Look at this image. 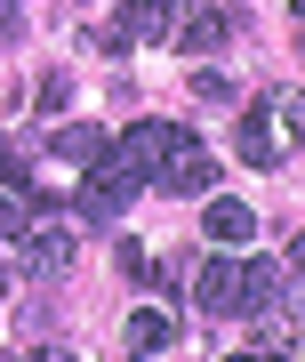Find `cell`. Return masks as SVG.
I'll list each match as a JSON object with an SVG mask.
<instances>
[{
  "label": "cell",
  "instance_id": "obj_8",
  "mask_svg": "<svg viewBox=\"0 0 305 362\" xmlns=\"http://www.w3.org/2000/svg\"><path fill=\"white\" fill-rule=\"evenodd\" d=\"M249 233H257V209H249V202H209V242L241 250Z\"/></svg>",
  "mask_w": 305,
  "mask_h": 362
},
{
  "label": "cell",
  "instance_id": "obj_2",
  "mask_svg": "<svg viewBox=\"0 0 305 362\" xmlns=\"http://www.w3.org/2000/svg\"><path fill=\"white\" fill-rule=\"evenodd\" d=\"M145 185H161L169 202H185V194H209V185H217V153H209V145H201V137H193L185 121H177V137L161 145V161H152V177H145Z\"/></svg>",
  "mask_w": 305,
  "mask_h": 362
},
{
  "label": "cell",
  "instance_id": "obj_6",
  "mask_svg": "<svg viewBox=\"0 0 305 362\" xmlns=\"http://www.w3.org/2000/svg\"><path fill=\"white\" fill-rule=\"evenodd\" d=\"M241 161L249 169H281V129H273V97H257L241 113Z\"/></svg>",
  "mask_w": 305,
  "mask_h": 362
},
{
  "label": "cell",
  "instance_id": "obj_15",
  "mask_svg": "<svg viewBox=\"0 0 305 362\" xmlns=\"http://www.w3.org/2000/svg\"><path fill=\"white\" fill-rule=\"evenodd\" d=\"M25 33V16H16V0H0V40H16Z\"/></svg>",
  "mask_w": 305,
  "mask_h": 362
},
{
  "label": "cell",
  "instance_id": "obj_13",
  "mask_svg": "<svg viewBox=\"0 0 305 362\" xmlns=\"http://www.w3.org/2000/svg\"><path fill=\"white\" fill-rule=\"evenodd\" d=\"M0 185H16V194H25V153H16L8 137H0Z\"/></svg>",
  "mask_w": 305,
  "mask_h": 362
},
{
  "label": "cell",
  "instance_id": "obj_11",
  "mask_svg": "<svg viewBox=\"0 0 305 362\" xmlns=\"http://www.w3.org/2000/svg\"><path fill=\"white\" fill-rule=\"evenodd\" d=\"M25 226H32V194L0 185V233H25Z\"/></svg>",
  "mask_w": 305,
  "mask_h": 362
},
{
  "label": "cell",
  "instance_id": "obj_10",
  "mask_svg": "<svg viewBox=\"0 0 305 362\" xmlns=\"http://www.w3.org/2000/svg\"><path fill=\"white\" fill-rule=\"evenodd\" d=\"M104 145H113V137H104L97 121H64V129L49 137V153H64V161H97Z\"/></svg>",
  "mask_w": 305,
  "mask_h": 362
},
{
  "label": "cell",
  "instance_id": "obj_16",
  "mask_svg": "<svg viewBox=\"0 0 305 362\" xmlns=\"http://www.w3.org/2000/svg\"><path fill=\"white\" fill-rule=\"evenodd\" d=\"M225 362H281V354H225Z\"/></svg>",
  "mask_w": 305,
  "mask_h": 362
},
{
  "label": "cell",
  "instance_id": "obj_7",
  "mask_svg": "<svg viewBox=\"0 0 305 362\" xmlns=\"http://www.w3.org/2000/svg\"><path fill=\"white\" fill-rule=\"evenodd\" d=\"M169 40H177L185 57L225 49V40H233V8H193V16H177V33H169Z\"/></svg>",
  "mask_w": 305,
  "mask_h": 362
},
{
  "label": "cell",
  "instance_id": "obj_9",
  "mask_svg": "<svg viewBox=\"0 0 305 362\" xmlns=\"http://www.w3.org/2000/svg\"><path fill=\"white\" fill-rule=\"evenodd\" d=\"M169 338H177V322H169L161 306H137V314H128V354H161Z\"/></svg>",
  "mask_w": 305,
  "mask_h": 362
},
{
  "label": "cell",
  "instance_id": "obj_5",
  "mask_svg": "<svg viewBox=\"0 0 305 362\" xmlns=\"http://www.w3.org/2000/svg\"><path fill=\"white\" fill-rule=\"evenodd\" d=\"M193 298H201V314H241V258H209L201 266V282H193Z\"/></svg>",
  "mask_w": 305,
  "mask_h": 362
},
{
  "label": "cell",
  "instance_id": "obj_1",
  "mask_svg": "<svg viewBox=\"0 0 305 362\" xmlns=\"http://www.w3.org/2000/svg\"><path fill=\"white\" fill-rule=\"evenodd\" d=\"M80 169H89V177H80V218H89V226L121 218V209L145 194V169L128 161L121 145H104V153H97V161H80Z\"/></svg>",
  "mask_w": 305,
  "mask_h": 362
},
{
  "label": "cell",
  "instance_id": "obj_4",
  "mask_svg": "<svg viewBox=\"0 0 305 362\" xmlns=\"http://www.w3.org/2000/svg\"><path fill=\"white\" fill-rule=\"evenodd\" d=\"M169 33H177V16H169L161 8V0H128V8L113 16V25H104V49H152V40H169Z\"/></svg>",
  "mask_w": 305,
  "mask_h": 362
},
{
  "label": "cell",
  "instance_id": "obj_14",
  "mask_svg": "<svg viewBox=\"0 0 305 362\" xmlns=\"http://www.w3.org/2000/svg\"><path fill=\"white\" fill-rule=\"evenodd\" d=\"M64 97H73V81H64V73L40 81V113H64Z\"/></svg>",
  "mask_w": 305,
  "mask_h": 362
},
{
  "label": "cell",
  "instance_id": "obj_17",
  "mask_svg": "<svg viewBox=\"0 0 305 362\" xmlns=\"http://www.w3.org/2000/svg\"><path fill=\"white\" fill-rule=\"evenodd\" d=\"M137 362H145V354H137Z\"/></svg>",
  "mask_w": 305,
  "mask_h": 362
},
{
  "label": "cell",
  "instance_id": "obj_3",
  "mask_svg": "<svg viewBox=\"0 0 305 362\" xmlns=\"http://www.w3.org/2000/svg\"><path fill=\"white\" fill-rule=\"evenodd\" d=\"M73 258H80V226L73 218H32L25 226V266L32 274H64Z\"/></svg>",
  "mask_w": 305,
  "mask_h": 362
},
{
  "label": "cell",
  "instance_id": "obj_12",
  "mask_svg": "<svg viewBox=\"0 0 305 362\" xmlns=\"http://www.w3.org/2000/svg\"><path fill=\"white\" fill-rule=\"evenodd\" d=\"M193 97H201V105H233V81L201 65V73H193Z\"/></svg>",
  "mask_w": 305,
  "mask_h": 362
}]
</instances>
